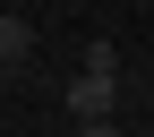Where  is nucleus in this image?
I'll use <instances>...</instances> for the list:
<instances>
[{
    "instance_id": "1",
    "label": "nucleus",
    "mask_w": 154,
    "mask_h": 137,
    "mask_svg": "<svg viewBox=\"0 0 154 137\" xmlns=\"http://www.w3.org/2000/svg\"><path fill=\"white\" fill-rule=\"evenodd\" d=\"M69 111H77V120H111V111H120V51H111V43H94L86 69L69 77Z\"/></svg>"
},
{
    "instance_id": "2",
    "label": "nucleus",
    "mask_w": 154,
    "mask_h": 137,
    "mask_svg": "<svg viewBox=\"0 0 154 137\" xmlns=\"http://www.w3.org/2000/svg\"><path fill=\"white\" fill-rule=\"evenodd\" d=\"M26 51H34V26H26V17H17V9H9V17H0V60L17 69V60H26Z\"/></svg>"
},
{
    "instance_id": "3",
    "label": "nucleus",
    "mask_w": 154,
    "mask_h": 137,
    "mask_svg": "<svg viewBox=\"0 0 154 137\" xmlns=\"http://www.w3.org/2000/svg\"><path fill=\"white\" fill-rule=\"evenodd\" d=\"M77 137H120V129H111V120H77Z\"/></svg>"
},
{
    "instance_id": "4",
    "label": "nucleus",
    "mask_w": 154,
    "mask_h": 137,
    "mask_svg": "<svg viewBox=\"0 0 154 137\" xmlns=\"http://www.w3.org/2000/svg\"><path fill=\"white\" fill-rule=\"evenodd\" d=\"M0 86H9V60H0Z\"/></svg>"
}]
</instances>
